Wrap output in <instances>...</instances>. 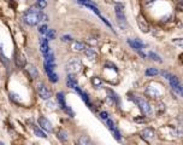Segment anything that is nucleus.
Here are the masks:
<instances>
[{"mask_svg":"<svg viewBox=\"0 0 183 145\" xmlns=\"http://www.w3.org/2000/svg\"><path fill=\"white\" fill-rule=\"evenodd\" d=\"M46 6H47V1H46V0H37V7H39V8L42 10V8H45Z\"/></svg>","mask_w":183,"mask_h":145,"instance_id":"c85d7f7f","label":"nucleus"},{"mask_svg":"<svg viewBox=\"0 0 183 145\" xmlns=\"http://www.w3.org/2000/svg\"><path fill=\"white\" fill-rule=\"evenodd\" d=\"M128 45H130L134 50H136V51H141L143 47H145V44L143 42H141L140 40H137V39H128Z\"/></svg>","mask_w":183,"mask_h":145,"instance_id":"1a4fd4ad","label":"nucleus"},{"mask_svg":"<svg viewBox=\"0 0 183 145\" xmlns=\"http://www.w3.org/2000/svg\"><path fill=\"white\" fill-rule=\"evenodd\" d=\"M37 92H39V96L42 98V99H50L51 98V91L46 87V85L43 84H39L37 85Z\"/></svg>","mask_w":183,"mask_h":145,"instance_id":"0eeeda50","label":"nucleus"},{"mask_svg":"<svg viewBox=\"0 0 183 145\" xmlns=\"http://www.w3.org/2000/svg\"><path fill=\"white\" fill-rule=\"evenodd\" d=\"M58 138H59L62 142H66V140H68V136H66V132H64V131H60V132H58Z\"/></svg>","mask_w":183,"mask_h":145,"instance_id":"bb28decb","label":"nucleus"},{"mask_svg":"<svg viewBox=\"0 0 183 145\" xmlns=\"http://www.w3.org/2000/svg\"><path fill=\"white\" fill-rule=\"evenodd\" d=\"M92 84L95 88H100L102 86V80L99 76H94V77H92Z\"/></svg>","mask_w":183,"mask_h":145,"instance_id":"aec40b11","label":"nucleus"},{"mask_svg":"<svg viewBox=\"0 0 183 145\" xmlns=\"http://www.w3.org/2000/svg\"><path fill=\"white\" fill-rule=\"evenodd\" d=\"M154 86H156V84L149 85V86L147 87V90H146V93H147L148 96H151L152 98H159V97H162V96H163L162 86H159L158 84H157V87H154Z\"/></svg>","mask_w":183,"mask_h":145,"instance_id":"20e7f679","label":"nucleus"},{"mask_svg":"<svg viewBox=\"0 0 183 145\" xmlns=\"http://www.w3.org/2000/svg\"><path fill=\"white\" fill-rule=\"evenodd\" d=\"M83 52H85L86 57H87L89 61H95V59H96V56H98V54H96V52H95L93 48H89V47H88V48H85Z\"/></svg>","mask_w":183,"mask_h":145,"instance_id":"2eb2a0df","label":"nucleus"},{"mask_svg":"<svg viewBox=\"0 0 183 145\" xmlns=\"http://www.w3.org/2000/svg\"><path fill=\"white\" fill-rule=\"evenodd\" d=\"M154 136H156L154 130H153V128H149V127L145 128V130L141 132V137H142V138H145V139H147V140L153 139V138H154Z\"/></svg>","mask_w":183,"mask_h":145,"instance_id":"9d476101","label":"nucleus"},{"mask_svg":"<svg viewBox=\"0 0 183 145\" xmlns=\"http://www.w3.org/2000/svg\"><path fill=\"white\" fill-rule=\"evenodd\" d=\"M85 45L82 44V42H79V41H74V44H72V50L74 51H76V52H82V51H85Z\"/></svg>","mask_w":183,"mask_h":145,"instance_id":"a211bd4d","label":"nucleus"},{"mask_svg":"<svg viewBox=\"0 0 183 145\" xmlns=\"http://www.w3.org/2000/svg\"><path fill=\"white\" fill-rule=\"evenodd\" d=\"M178 2H180L181 5H183V0H178Z\"/></svg>","mask_w":183,"mask_h":145,"instance_id":"f704fd0d","label":"nucleus"},{"mask_svg":"<svg viewBox=\"0 0 183 145\" xmlns=\"http://www.w3.org/2000/svg\"><path fill=\"white\" fill-rule=\"evenodd\" d=\"M169 82H170V86L172 87V90H174L177 94H180V96H182L183 97V87H182V85L180 84L178 79H177L175 75H171L170 79H169Z\"/></svg>","mask_w":183,"mask_h":145,"instance_id":"423d86ee","label":"nucleus"},{"mask_svg":"<svg viewBox=\"0 0 183 145\" xmlns=\"http://www.w3.org/2000/svg\"><path fill=\"white\" fill-rule=\"evenodd\" d=\"M145 74H146V76H156V75L159 74V71L157 69H154V68H148Z\"/></svg>","mask_w":183,"mask_h":145,"instance_id":"5701e85b","label":"nucleus"},{"mask_svg":"<svg viewBox=\"0 0 183 145\" xmlns=\"http://www.w3.org/2000/svg\"><path fill=\"white\" fill-rule=\"evenodd\" d=\"M39 126L42 128V130H45L46 132H52L53 131V127H52V124L46 119V117H43V116H41V117H39Z\"/></svg>","mask_w":183,"mask_h":145,"instance_id":"6e6552de","label":"nucleus"},{"mask_svg":"<svg viewBox=\"0 0 183 145\" xmlns=\"http://www.w3.org/2000/svg\"><path fill=\"white\" fill-rule=\"evenodd\" d=\"M111 132L113 133V136H114V138H116V139H117V140L119 142V140H120V134H119V132H118V130H117V128L114 127V128H112V130H111Z\"/></svg>","mask_w":183,"mask_h":145,"instance_id":"c756f323","label":"nucleus"},{"mask_svg":"<svg viewBox=\"0 0 183 145\" xmlns=\"http://www.w3.org/2000/svg\"><path fill=\"white\" fill-rule=\"evenodd\" d=\"M66 84L70 88H76L77 87V80L75 77V74H69L66 79Z\"/></svg>","mask_w":183,"mask_h":145,"instance_id":"f8f14e48","label":"nucleus"},{"mask_svg":"<svg viewBox=\"0 0 183 145\" xmlns=\"http://www.w3.org/2000/svg\"><path fill=\"white\" fill-rule=\"evenodd\" d=\"M148 56H149V58H152L153 61H156V62H159V63H162L163 62V59L157 54V53H154V52H149L148 53Z\"/></svg>","mask_w":183,"mask_h":145,"instance_id":"393cba45","label":"nucleus"},{"mask_svg":"<svg viewBox=\"0 0 183 145\" xmlns=\"http://www.w3.org/2000/svg\"><path fill=\"white\" fill-rule=\"evenodd\" d=\"M57 101H58V103H59L60 108H62L63 110H65L68 105H66V103H65V96H64V93H63V92L57 93Z\"/></svg>","mask_w":183,"mask_h":145,"instance_id":"4468645a","label":"nucleus"},{"mask_svg":"<svg viewBox=\"0 0 183 145\" xmlns=\"http://www.w3.org/2000/svg\"><path fill=\"white\" fill-rule=\"evenodd\" d=\"M100 117H101L102 120H105V121H106V120L108 119V116H107V113H106V111H102V113H100Z\"/></svg>","mask_w":183,"mask_h":145,"instance_id":"72a5a7b5","label":"nucleus"},{"mask_svg":"<svg viewBox=\"0 0 183 145\" xmlns=\"http://www.w3.org/2000/svg\"><path fill=\"white\" fill-rule=\"evenodd\" d=\"M16 65H17L18 68H23V67L25 65V58H24L23 54L18 53V54L16 56Z\"/></svg>","mask_w":183,"mask_h":145,"instance_id":"dca6fc26","label":"nucleus"},{"mask_svg":"<svg viewBox=\"0 0 183 145\" xmlns=\"http://www.w3.org/2000/svg\"><path fill=\"white\" fill-rule=\"evenodd\" d=\"M43 56H45V62H47V63H54V54L51 51L48 53L43 54Z\"/></svg>","mask_w":183,"mask_h":145,"instance_id":"4be33fe9","label":"nucleus"},{"mask_svg":"<svg viewBox=\"0 0 183 145\" xmlns=\"http://www.w3.org/2000/svg\"><path fill=\"white\" fill-rule=\"evenodd\" d=\"M79 143L82 145H88L91 144V140H89V138L88 137H86V136H82L80 139H79Z\"/></svg>","mask_w":183,"mask_h":145,"instance_id":"a878e982","label":"nucleus"},{"mask_svg":"<svg viewBox=\"0 0 183 145\" xmlns=\"http://www.w3.org/2000/svg\"><path fill=\"white\" fill-rule=\"evenodd\" d=\"M27 70H28V73H29V75H30L31 79H36L39 76V71H37L36 67H34L33 64L27 65Z\"/></svg>","mask_w":183,"mask_h":145,"instance_id":"ddd939ff","label":"nucleus"},{"mask_svg":"<svg viewBox=\"0 0 183 145\" xmlns=\"http://www.w3.org/2000/svg\"><path fill=\"white\" fill-rule=\"evenodd\" d=\"M130 99H133L137 104V107H139V109L141 110L142 114H145L146 116H152L153 111H152V108H151V105H149V103L147 101H145V99H142L140 97H134V96H131Z\"/></svg>","mask_w":183,"mask_h":145,"instance_id":"f03ea898","label":"nucleus"},{"mask_svg":"<svg viewBox=\"0 0 183 145\" xmlns=\"http://www.w3.org/2000/svg\"><path fill=\"white\" fill-rule=\"evenodd\" d=\"M23 21L28 25H36L40 21H42V12L37 7H30L24 12Z\"/></svg>","mask_w":183,"mask_h":145,"instance_id":"f257e3e1","label":"nucleus"},{"mask_svg":"<svg viewBox=\"0 0 183 145\" xmlns=\"http://www.w3.org/2000/svg\"><path fill=\"white\" fill-rule=\"evenodd\" d=\"M137 24H139L140 29H141L143 33H148V25H147L142 19H139V21H137Z\"/></svg>","mask_w":183,"mask_h":145,"instance_id":"412c9836","label":"nucleus"},{"mask_svg":"<svg viewBox=\"0 0 183 145\" xmlns=\"http://www.w3.org/2000/svg\"><path fill=\"white\" fill-rule=\"evenodd\" d=\"M116 16H117V21H118L119 25L125 28L127 27V19H125V15H124V11H123V5H120V4L116 5Z\"/></svg>","mask_w":183,"mask_h":145,"instance_id":"39448f33","label":"nucleus"},{"mask_svg":"<svg viewBox=\"0 0 183 145\" xmlns=\"http://www.w3.org/2000/svg\"><path fill=\"white\" fill-rule=\"evenodd\" d=\"M46 73H47V76H48V79H50V81L51 82H57L58 81V75L54 73V70H46Z\"/></svg>","mask_w":183,"mask_h":145,"instance_id":"6ab92c4d","label":"nucleus"},{"mask_svg":"<svg viewBox=\"0 0 183 145\" xmlns=\"http://www.w3.org/2000/svg\"><path fill=\"white\" fill-rule=\"evenodd\" d=\"M40 50L43 54L50 52V46H48V39L47 38H41L40 39Z\"/></svg>","mask_w":183,"mask_h":145,"instance_id":"9b49d317","label":"nucleus"},{"mask_svg":"<svg viewBox=\"0 0 183 145\" xmlns=\"http://www.w3.org/2000/svg\"><path fill=\"white\" fill-rule=\"evenodd\" d=\"M34 133H35V136H37V137H40V138H47L46 133H45L43 131H41L39 127H34Z\"/></svg>","mask_w":183,"mask_h":145,"instance_id":"b1692460","label":"nucleus"},{"mask_svg":"<svg viewBox=\"0 0 183 145\" xmlns=\"http://www.w3.org/2000/svg\"><path fill=\"white\" fill-rule=\"evenodd\" d=\"M71 40H72V39H71L70 35H63V36H62V41H63V42H70Z\"/></svg>","mask_w":183,"mask_h":145,"instance_id":"473e14b6","label":"nucleus"},{"mask_svg":"<svg viewBox=\"0 0 183 145\" xmlns=\"http://www.w3.org/2000/svg\"><path fill=\"white\" fill-rule=\"evenodd\" d=\"M75 90H76V91H77V93H79V94L81 96V98L83 99V102H85V103H86L87 105H91V102H89V98H88L87 93H86V92H83V91H81V88H80L79 86H77V87H76Z\"/></svg>","mask_w":183,"mask_h":145,"instance_id":"f3484780","label":"nucleus"},{"mask_svg":"<svg viewBox=\"0 0 183 145\" xmlns=\"http://www.w3.org/2000/svg\"><path fill=\"white\" fill-rule=\"evenodd\" d=\"M81 68H82V62L79 58H72L66 64V70H68L69 74H77V73H80Z\"/></svg>","mask_w":183,"mask_h":145,"instance_id":"7ed1b4c3","label":"nucleus"},{"mask_svg":"<svg viewBox=\"0 0 183 145\" xmlns=\"http://www.w3.org/2000/svg\"><path fill=\"white\" fill-rule=\"evenodd\" d=\"M47 39H48V40L56 39V31H54L53 29H50V30L47 31Z\"/></svg>","mask_w":183,"mask_h":145,"instance_id":"cd10ccee","label":"nucleus"},{"mask_svg":"<svg viewBox=\"0 0 183 145\" xmlns=\"http://www.w3.org/2000/svg\"><path fill=\"white\" fill-rule=\"evenodd\" d=\"M39 31H40L41 34H47V31H48V28H47V25H46V24H42V25H40V27H39Z\"/></svg>","mask_w":183,"mask_h":145,"instance_id":"7c9ffc66","label":"nucleus"},{"mask_svg":"<svg viewBox=\"0 0 183 145\" xmlns=\"http://www.w3.org/2000/svg\"><path fill=\"white\" fill-rule=\"evenodd\" d=\"M172 42L175 44V45H177V46H180V47H183V39H174L172 40Z\"/></svg>","mask_w":183,"mask_h":145,"instance_id":"2f4dec72","label":"nucleus"}]
</instances>
